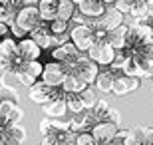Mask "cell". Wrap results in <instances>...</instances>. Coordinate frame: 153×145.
I'll list each match as a JSON object with an SVG mask.
<instances>
[{"label":"cell","mask_w":153,"mask_h":145,"mask_svg":"<svg viewBox=\"0 0 153 145\" xmlns=\"http://www.w3.org/2000/svg\"><path fill=\"white\" fill-rule=\"evenodd\" d=\"M14 72H18L20 82H22L24 88H32L38 80H42L44 64H42L40 60H30V62H24L22 66L18 68V70H14Z\"/></svg>","instance_id":"obj_1"},{"label":"cell","mask_w":153,"mask_h":145,"mask_svg":"<svg viewBox=\"0 0 153 145\" xmlns=\"http://www.w3.org/2000/svg\"><path fill=\"white\" fill-rule=\"evenodd\" d=\"M70 40L78 46L79 52H88L96 44V32L88 24H76L74 28L70 30Z\"/></svg>","instance_id":"obj_2"},{"label":"cell","mask_w":153,"mask_h":145,"mask_svg":"<svg viewBox=\"0 0 153 145\" xmlns=\"http://www.w3.org/2000/svg\"><path fill=\"white\" fill-rule=\"evenodd\" d=\"M62 88V86H60ZM60 88H54V86L46 84L44 80H38L32 88H28V100L32 103H38V106H44L50 100L56 97V94L60 91Z\"/></svg>","instance_id":"obj_3"},{"label":"cell","mask_w":153,"mask_h":145,"mask_svg":"<svg viewBox=\"0 0 153 145\" xmlns=\"http://www.w3.org/2000/svg\"><path fill=\"white\" fill-rule=\"evenodd\" d=\"M85 54H88L91 60L96 62L100 68H109L117 52H115L114 48L108 44V40H103V42H96V44L91 46V48L85 52Z\"/></svg>","instance_id":"obj_4"},{"label":"cell","mask_w":153,"mask_h":145,"mask_svg":"<svg viewBox=\"0 0 153 145\" xmlns=\"http://www.w3.org/2000/svg\"><path fill=\"white\" fill-rule=\"evenodd\" d=\"M151 141H153V127L135 125L131 129H125V135H123L125 145H151Z\"/></svg>","instance_id":"obj_5"},{"label":"cell","mask_w":153,"mask_h":145,"mask_svg":"<svg viewBox=\"0 0 153 145\" xmlns=\"http://www.w3.org/2000/svg\"><path fill=\"white\" fill-rule=\"evenodd\" d=\"M66 74H68V70H66V66H64L62 62L52 60V62H48V64H44L42 80H44L46 84L54 86V88H60V86L64 84V78H66Z\"/></svg>","instance_id":"obj_6"},{"label":"cell","mask_w":153,"mask_h":145,"mask_svg":"<svg viewBox=\"0 0 153 145\" xmlns=\"http://www.w3.org/2000/svg\"><path fill=\"white\" fill-rule=\"evenodd\" d=\"M42 22H44V20H42V16H40L38 6H20L18 16H16L18 26H22L24 30L32 32V30H34L36 26H40Z\"/></svg>","instance_id":"obj_7"},{"label":"cell","mask_w":153,"mask_h":145,"mask_svg":"<svg viewBox=\"0 0 153 145\" xmlns=\"http://www.w3.org/2000/svg\"><path fill=\"white\" fill-rule=\"evenodd\" d=\"M84 52L78 50V46L70 40V42H64V44L60 46H54L52 48V60L56 62H62L64 66H68V64H72V62H76L79 56H82Z\"/></svg>","instance_id":"obj_8"},{"label":"cell","mask_w":153,"mask_h":145,"mask_svg":"<svg viewBox=\"0 0 153 145\" xmlns=\"http://www.w3.org/2000/svg\"><path fill=\"white\" fill-rule=\"evenodd\" d=\"M141 88V78L137 76H125V74H117V78L114 82V91L111 94L121 97V95H127L131 91H137Z\"/></svg>","instance_id":"obj_9"},{"label":"cell","mask_w":153,"mask_h":145,"mask_svg":"<svg viewBox=\"0 0 153 145\" xmlns=\"http://www.w3.org/2000/svg\"><path fill=\"white\" fill-rule=\"evenodd\" d=\"M46 117H66V112H68V101H66V91L60 88V91L56 94L54 100H50L48 103L42 106Z\"/></svg>","instance_id":"obj_10"},{"label":"cell","mask_w":153,"mask_h":145,"mask_svg":"<svg viewBox=\"0 0 153 145\" xmlns=\"http://www.w3.org/2000/svg\"><path fill=\"white\" fill-rule=\"evenodd\" d=\"M97 123L96 115L91 109H84L82 113H74V117L70 119V129L79 133V131H91V127Z\"/></svg>","instance_id":"obj_11"},{"label":"cell","mask_w":153,"mask_h":145,"mask_svg":"<svg viewBox=\"0 0 153 145\" xmlns=\"http://www.w3.org/2000/svg\"><path fill=\"white\" fill-rule=\"evenodd\" d=\"M117 131H119V125H115L111 121H97L91 127V135L96 137V141L100 145L108 143L109 139H114L115 135H117Z\"/></svg>","instance_id":"obj_12"},{"label":"cell","mask_w":153,"mask_h":145,"mask_svg":"<svg viewBox=\"0 0 153 145\" xmlns=\"http://www.w3.org/2000/svg\"><path fill=\"white\" fill-rule=\"evenodd\" d=\"M30 38L34 40L36 44L42 48V50H48V48H54V34L50 30V24L48 22H42L40 26H36L32 32L28 34Z\"/></svg>","instance_id":"obj_13"},{"label":"cell","mask_w":153,"mask_h":145,"mask_svg":"<svg viewBox=\"0 0 153 145\" xmlns=\"http://www.w3.org/2000/svg\"><path fill=\"white\" fill-rule=\"evenodd\" d=\"M125 16H127V14L119 12L115 6H108V10L103 12V16L100 18V22H102V26L109 32V30H115V28H119V26H123Z\"/></svg>","instance_id":"obj_14"},{"label":"cell","mask_w":153,"mask_h":145,"mask_svg":"<svg viewBox=\"0 0 153 145\" xmlns=\"http://www.w3.org/2000/svg\"><path fill=\"white\" fill-rule=\"evenodd\" d=\"M115 78H117V72H114L111 68H103V70H100V74H97L94 88H96L97 91H102V94H111V91H114Z\"/></svg>","instance_id":"obj_15"},{"label":"cell","mask_w":153,"mask_h":145,"mask_svg":"<svg viewBox=\"0 0 153 145\" xmlns=\"http://www.w3.org/2000/svg\"><path fill=\"white\" fill-rule=\"evenodd\" d=\"M108 6L102 0H79L78 2V12H82L85 18H102Z\"/></svg>","instance_id":"obj_16"},{"label":"cell","mask_w":153,"mask_h":145,"mask_svg":"<svg viewBox=\"0 0 153 145\" xmlns=\"http://www.w3.org/2000/svg\"><path fill=\"white\" fill-rule=\"evenodd\" d=\"M88 82H85L79 74L76 72H68L66 74V78H64V84H62V89L66 94H82L85 88H88Z\"/></svg>","instance_id":"obj_17"},{"label":"cell","mask_w":153,"mask_h":145,"mask_svg":"<svg viewBox=\"0 0 153 145\" xmlns=\"http://www.w3.org/2000/svg\"><path fill=\"white\" fill-rule=\"evenodd\" d=\"M18 48H20V56H22L26 62H30V60H40V56H42V48H40L34 40L30 38V36H26V38H22V40H18Z\"/></svg>","instance_id":"obj_18"},{"label":"cell","mask_w":153,"mask_h":145,"mask_svg":"<svg viewBox=\"0 0 153 145\" xmlns=\"http://www.w3.org/2000/svg\"><path fill=\"white\" fill-rule=\"evenodd\" d=\"M2 133H4L8 145H22L24 141L28 139V131H26V127L22 123L20 125H6L2 129Z\"/></svg>","instance_id":"obj_19"},{"label":"cell","mask_w":153,"mask_h":145,"mask_svg":"<svg viewBox=\"0 0 153 145\" xmlns=\"http://www.w3.org/2000/svg\"><path fill=\"white\" fill-rule=\"evenodd\" d=\"M0 56L4 58L8 64L20 56V48H18V40L14 36H6L0 40Z\"/></svg>","instance_id":"obj_20"},{"label":"cell","mask_w":153,"mask_h":145,"mask_svg":"<svg viewBox=\"0 0 153 145\" xmlns=\"http://www.w3.org/2000/svg\"><path fill=\"white\" fill-rule=\"evenodd\" d=\"M127 26H119V28H115V30H109L108 32V44L114 48L115 52H119V50H125L127 48Z\"/></svg>","instance_id":"obj_21"},{"label":"cell","mask_w":153,"mask_h":145,"mask_svg":"<svg viewBox=\"0 0 153 145\" xmlns=\"http://www.w3.org/2000/svg\"><path fill=\"white\" fill-rule=\"evenodd\" d=\"M58 0H40L38 4V10H40V16L44 22L50 24L52 20H56L58 18Z\"/></svg>","instance_id":"obj_22"},{"label":"cell","mask_w":153,"mask_h":145,"mask_svg":"<svg viewBox=\"0 0 153 145\" xmlns=\"http://www.w3.org/2000/svg\"><path fill=\"white\" fill-rule=\"evenodd\" d=\"M151 8H153V6L147 4L145 0H135V4L131 6V10H129V16H133V18H137V20H141V22H143V20L149 16Z\"/></svg>","instance_id":"obj_23"},{"label":"cell","mask_w":153,"mask_h":145,"mask_svg":"<svg viewBox=\"0 0 153 145\" xmlns=\"http://www.w3.org/2000/svg\"><path fill=\"white\" fill-rule=\"evenodd\" d=\"M111 107H114V103H111V101H108V100H97L96 107H94L91 112H94V115H96L97 121H108V115H109V112H111Z\"/></svg>","instance_id":"obj_24"},{"label":"cell","mask_w":153,"mask_h":145,"mask_svg":"<svg viewBox=\"0 0 153 145\" xmlns=\"http://www.w3.org/2000/svg\"><path fill=\"white\" fill-rule=\"evenodd\" d=\"M78 10V4L74 0H64L58 4V18H64V20H72Z\"/></svg>","instance_id":"obj_25"},{"label":"cell","mask_w":153,"mask_h":145,"mask_svg":"<svg viewBox=\"0 0 153 145\" xmlns=\"http://www.w3.org/2000/svg\"><path fill=\"white\" fill-rule=\"evenodd\" d=\"M82 101H84V107L85 109H94L96 107V103H97V91H96V88H91V86H88V88L82 91Z\"/></svg>","instance_id":"obj_26"},{"label":"cell","mask_w":153,"mask_h":145,"mask_svg":"<svg viewBox=\"0 0 153 145\" xmlns=\"http://www.w3.org/2000/svg\"><path fill=\"white\" fill-rule=\"evenodd\" d=\"M66 101H68V112L72 113H82L85 109L79 94H66Z\"/></svg>","instance_id":"obj_27"},{"label":"cell","mask_w":153,"mask_h":145,"mask_svg":"<svg viewBox=\"0 0 153 145\" xmlns=\"http://www.w3.org/2000/svg\"><path fill=\"white\" fill-rule=\"evenodd\" d=\"M18 106V101H10V100H4V101H0V121L6 123V119L10 117V113L16 109Z\"/></svg>","instance_id":"obj_28"},{"label":"cell","mask_w":153,"mask_h":145,"mask_svg":"<svg viewBox=\"0 0 153 145\" xmlns=\"http://www.w3.org/2000/svg\"><path fill=\"white\" fill-rule=\"evenodd\" d=\"M0 84H6V86H10V88H18V86H22V82H20L18 72H14V70H6V72L2 74V82H0Z\"/></svg>","instance_id":"obj_29"},{"label":"cell","mask_w":153,"mask_h":145,"mask_svg":"<svg viewBox=\"0 0 153 145\" xmlns=\"http://www.w3.org/2000/svg\"><path fill=\"white\" fill-rule=\"evenodd\" d=\"M4 100H10V101H18L20 95H18V89L16 88H10L6 84H0V101Z\"/></svg>","instance_id":"obj_30"},{"label":"cell","mask_w":153,"mask_h":145,"mask_svg":"<svg viewBox=\"0 0 153 145\" xmlns=\"http://www.w3.org/2000/svg\"><path fill=\"white\" fill-rule=\"evenodd\" d=\"M76 131L66 129V131H58V145H74L76 143Z\"/></svg>","instance_id":"obj_31"},{"label":"cell","mask_w":153,"mask_h":145,"mask_svg":"<svg viewBox=\"0 0 153 145\" xmlns=\"http://www.w3.org/2000/svg\"><path fill=\"white\" fill-rule=\"evenodd\" d=\"M68 26H70V20H64V18H56V20L50 22L52 34H66L68 32Z\"/></svg>","instance_id":"obj_32"},{"label":"cell","mask_w":153,"mask_h":145,"mask_svg":"<svg viewBox=\"0 0 153 145\" xmlns=\"http://www.w3.org/2000/svg\"><path fill=\"white\" fill-rule=\"evenodd\" d=\"M74 145H100L96 141V137L91 135V131H79L76 135V143Z\"/></svg>","instance_id":"obj_33"},{"label":"cell","mask_w":153,"mask_h":145,"mask_svg":"<svg viewBox=\"0 0 153 145\" xmlns=\"http://www.w3.org/2000/svg\"><path fill=\"white\" fill-rule=\"evenodd\" d=\"M24 109L20 106H16V109H14V112L10 113V117H8V119H6V123L4 125H20V123H22V119H24Z\"/></svg>","instance_id":"obj_34"},{"label":"cell","mask_w":153,"mask_h":145,"mask_svg":"<svg viewBox=\"0 0 153 145\" xmlns=\"http://www.w3.org/2000/svg\"><path fill=\"white\" fill-rule=\"evenodd\" d=\"M133 4H135V0H115L114 2V6L119 12H123V14H129V10H131Z\"/></svg>","instance_id":"obj_35"},{"label":"cell","mask_w":153,"mask_h":145,"mask_svg":"<svg viewBox=\"0 0 153 145\" xmlns=\"http://www.w3.org/2000/svg\"><path fill=\"white\" fill-rule=\"evenodd\" d=\"M40 131H42V135H48V133L58 131V129H54V125H52V117H44V119L40 121Z\"/></svg>","instance_id":"obj_36"},{"label":"cell","mask_w":153,"mask_h":145,"mask_svg":"<svg viewBox=\"0 0 153 145\" xmlns=\"http://www.w3.org/2000/svg\"><path fill=\"white\" fill-rule=\"evenodd\" d=\"M10 34H12V36H14L16 40H22V38H26L30 32H28V30H24L22 26H18V24L14 22V24L10 26Z\"/></svg>","instance_id":"obj_37"},{"label":"cell","mask_w":153,"mask_h":145,"mask_svg":"<svg viewBox=\"0 0 153 145\" xmlns=\"http://www.w3.org/2000/svg\"><path fill=\"white\" fill-rule=\"evenodd\" d=\"M40 145H58V131L54 133H48V135H42V141Z\"/></svg>","instance_id":"obj_38"},{"label":"cell","mask_w":153,"mask_h":145,"mask_svg":"<svg viewBox=\"0 0 153 145\" xmlns=\"http://www.w3.org/2000/svg\"><path fill=\"white\" fill-rule=\"evenodd\" d=\"M108 121H111V123H115V125H121V113H119V109L117 107H111V112H109V115H108Z\"/></svg>","instance_id":"obj_39"},{"label":"cell","mask_w":153,"mask_h":145,"mask_svg":"<svg viewBox=\"0 0 153 145\" xmlns=\"http://www.w3.org/2000/svg\"><path fill=\"white\" fill-rule=\"evenodd\" d=\"M123 135H125V131H121V129H119L117 135H115L114 139H109L108 143H103V145H125L123 143Z\"/></svg>","instance_id":"obj_40"},{"label":"cell","mask_w":153,"mask_h":145,"mask_svg":"<svg viewBox=\"0 0 153 145\" xmlns=\"http://www.w3.org/2000/svg\"><path fill=\"white\" fill-rule=\"evenodd\" d=\"M8 34H10V26H8V24H2V22H0V40L6 38Z\"/></svg>","instance_id":"obj_41"},{"label":"cell","mask_w":153,"mask_h":145,"mask_svg":"<svg viewBox=\"0 0 153 145\" xmlns=\"http://www.w3.org/2000/svg\"><path fill=\"white\" fill-rule=\"evenodd\" d=\"M12 4L22 6V4H20V0H0V6H12Z\"/></svg>","instance_id":"obj_42"},{"label":"cell","mask_w":153,"mask_h":145,"mask_svg":"<svg viewBox=\"0 0 153 145\" xmlns=\"http://www.w3.org/2000/svg\"><path fill=\"white\" fill-rule=\"evenodd\" d=\"M20 4L22 6H38L40 0H20Z\"/></svg>","instance_id":"obj_43"},{"label":"cell","mask_w":153,"mask_h":145,"mask_svg":"<svg viewBox=\"0 0 153 145\" xmlns=\"http://www.w3.org/2000/svg\"><path fill=\"white\" fill-rule=\"evenodd\" d=\"M6 70H8V62H6V60H4V58L0 56V74H4V72H6Z\"/></svg>","instance_id":"obj_44"},{"label":"cell","mask_w":153,"mask_h":145,"mask_svg":"<svg viewBox=\"0 0 153 145\" xmlns=\"http://www.w3.org/2000/svg\"><path fill=\"white\" fill-rule=\"evenodd\" d=\"M143 22H147L149 26H151V28H153V8H151V12H149V16L145 18V20H143Z\"/></svg>","instance_id":"obj_45"},{"label":"cell","mask_w":153,"mask_h":145,"mask_svg":"<svg viewBox=\"0 0 153 145\" xmlns=\"http://www.w3.org/2000/svg\"><path fill=\"white\" fill-rule=\"evenodd\" d=\"M0 145H8V141H6L4 133H0Z\"/></svg>","instance_id":"obj_46"},{"label":"cell","mask_w":153,"mask_h":145,"mask_svg":"<svg viewBox=\"0 0 153 145\" xmlns=\"http://www.w3.org/2000/svg\"><path fill=\"white\" fill-rule=\"evenodd\" d=\"M102 2H103V4H105V6H111V4H114V2H115V0H102Z\"/></svg>","instance_id":"obj_47"},{"label":"cell","mask_w":153,"mask_h":145,"mask_svg":"<svg viewBox=\"0 0 153 145\" xmlns=\"http://www.w3.org/2000/svg\"><path fill=\"white\" fill-rule=\"evenodd\" d=\"M145 2H147V4H151V6H153V0H145Z\"/></svg>","instance_id":"obj_48"},{"label":"cell","mask_w":153,"mask_h":145,"mask_svg":"<svg viewBox=\"0 0 153 145\" xmlns=\"http://www.w3.org/2000/svg\"><path fill=\"white\" fill-rule=\"evenodd\" d=\"M74 2H76V4H78V2H79V0H74Z\"/></svg>","instance_id":"obj_49"},{"label":"cell","mask_w":153,"mask_h":145,"mask_svg":"<svg viewBox=\"0 0 153 145\" xmlns=\"http://www.w3.org/2000/svg\"><path fill=\"white\" fill-rule=\"evenodd\" d=\"M58 2H64V0H58Z\"/></svg>","instance_id":"obj_50"},{"label":"cell","mask_w":153,"mask_h":145,"mask_svg":"<svg viewBox=\"0 0 153 145\" xmlns=\"http://www.w3.org/2000/svg\"><path fill=\"white\" fill-rule=\"evenodd\" d=\"M151 80H153V76H151Z\"/></svg>","instance_id":"obj_51"},{"label":"cell","mask_w":153,"mask_h":145,"mask_svg":"<svg viewBox=\"0 0 153 145\" xmlns=\"http://www.w3.org/2000/svg\"><path fill=\"white\" fill-rule=\"evenodd\" d=\"M151 145H153V141H151Z\"/></svg>","instance_id":"obj_52"}]
</instances>
